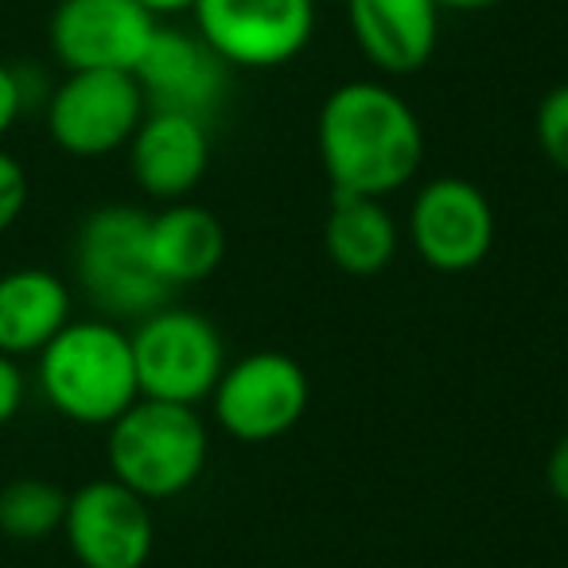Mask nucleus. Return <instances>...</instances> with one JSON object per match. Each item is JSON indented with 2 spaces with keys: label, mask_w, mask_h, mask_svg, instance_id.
I'll return each instance as SVG.
<instances>
[{
  "label": "nucleus",
  "mask_w": 568,
  "mask_h": 568,
  "mask_svg": "<svg viewBox=\"0 0 568 568\" xmlns=\"http://www.w3.org/2000/svg\"><path fill=\"white\" fill-rule=\"evenodd\" d=\"M316 149L339 195L386 199L417 180L425 164V129L394 87L351 79L320 105Z\"/></svg>",
  "instance_id": "obj_1"
},
{
  "label": "nucleus",
  "mask_w": 568,
  "mask_h": 568,
  "mask_svg": "<svg viewBox=\"0 0 568 568\" xmlns=\"http://www.w3.org/2000/svg\"><path fill=\"white\" fill-rule=\"evenodd\" d=\"M36 382L59 417L87 428H110L141 397L133 339L102 316L71 320L36 355Z\"/></svg>",
  "instance_id": "obj_2"
},
{
  "label": "nucleus",
  "mask_w": 568,
  "mask_h": 568,
  "mask_svg": "<svg viewBox=\"0 0 568 568\" xmlns=\"http://www.w3.org/2000/svg\"><path fill=\"white\" fill-rule=\"evenodd\" d=\"M71 265L87 304L113 324H136L172 301L149 257V214L129 203L94 206L79 222Z\"/></svg>",
  "instance_id": "obj_3"
},
{
  "label": "nucleus",
  "mask_w": 568,
  "mask_h": 568,
  "mask_svg": "<svg viewBox=\"0 0 568 568\" xmlns=\"http://www.w3.org/2000/svg\"><path fill=\"white\" fill-rule=\"evenodd\" d=\"M211 433L195 405L136 397L105 433V464L118 483L144 498L168 503L203 479Z\"/></svg>",
  "instance_id": "obj_4"
},
{
  "label": "nucleus",
  "mask_w": 568,
  "mask_h": 568,
  "mask_svg": "<svg viewBox=\"0 0 568 568\" xmlns=\"http://www.w3.org/2000/svg\"><path fill=\"white\" fill-rule=\"evenodd\" d=\"M129 339H133L141 397L195 405V409L199 402H211L226 371V343L211 320L191 308L164 304L152 316L136 320Z\"/></svg>",
  "instance_id": "obj_5"
},
{
  "label": "nucleus",
  "mask_w": 568,
  "mask_h": 568,
  "mask_svg": "<svg viewBox=\"0 0 568 568\" xmlns=\"http://www.w3.org/2000/svg\"><path fill=\"white\" fill-rule=\"evenodd\" d=\"M312 402L308 371L284 351H253L226 363L211 394L214 425L237 444H268L293 433Z\"/></svg>",
  "instance_id": "obj_6"
},
{
  "label": "nucleus",
  "mask_w": 568,
  "mask_h": 568,
  "mask_svg": "<svg viewBox=\"0 0 568 568\" xmlns=\"http://www.w3.org/2000/svg\"><path fill=\"white\" fill-rule=\"evenodd\" d=\"M191 17L234 71H276L316 36V0H195Z\"/></svg>",
  "instance_id": "obj_7"
},
{
  "label": "nucleus",
  "mask_w": 568,
  "mask_h": 568,
  "mask_svg": "<svg viewBox=\"0 0 568 568\" xmlns=\"http://www.w3.org/2000/svg\"><path fill=\"white\" fill-rule=\"evenodd\" d=\"M48 133L67 156L98 160L125 149L149 105L125 71H67L48 94Z\"/></svg>",
  "instance_id": "obj_8"
},
{
  "label": "nucleus",
  "mask_w": 568,
  "mask_h": 568,
  "mask_svg": "<svg viewBox=\"0 0 568 568\" xmlns=\"http://www.w3.org/2000/svg\"><path fill=\"white\" fill-rule=\"evenodd\" d=\"M409 242L436 273H471L495 245V206L479 183L436 175L413 195Z\"/></svg>",
  "instance_id": "obj_9"
},
{
  "label": "nucleus",
  "mask_w": 568,
  "mask_h": 568,
  "mask_svg": "<svg viewBox=\"0 0 568 568\" xmlns=\"http://www.w3.org/2000/svg\"><path fill=\"white\" fill-rule=\"evenodd\" d=\"M63 537L82 568H144L156 549V521L136 490L105 475L71 490Z\"/></svg>",
  "instance_id": "obj_10"
},
{
  "label": "nucleus",
  "mask_w": 568,
  "mask_h": 568,
  "mask_svg": "<svg viewBox=\"0 0 568 568\" xmlns=\"http://www.w3.org/2000/svg\"><path fill=\"white\" fill-rule=\"evenodd\" d=\"M160 20L136 0H59L51 12V55L67 71L133 74Z\"/></svg>",
  "instance_id": "obj_11"
},
{
  "label": "nucleus",
  "mask_w": 568,
  "mask_h": 568,
  "mask_svg": "<svg viewBox=\"0 0 568 568\" xmlns=\"http://www.w3.org/2000/svg\"><path fill=\"white\" fill-rule=\"evenodd\" d=\"M230 74H234V67L199 32L160 24L144 59L136 63L133 79L149 110L211 121L230 94Z\"/></svg>",
  "instance_id": "obj_12"
},
{
  "label": "nucleus",
  "mask_w": 568,
  "mask_h": 568,
  "mask_svg": "<svg viewBox=\"0 0 568 568\" xmlns=\"http://www.w3.org/2000/svg\"><path fill=\"white\" fill-rule=\"evenodd\" d=\"M129 149L133 183L156 203H180L203 183L211 168V133L206 121L187 113L149 110L136 125Z\"/></svg>",
  "instance_id": "obj_13"
},
{
  "label": "nucleus",
  "mask_w": 568,
  "mask_h": 568,
  "mask_svg": "<svg viewBox=\"0 0 568 568\" xmlns=\"http://www.w3.org/2000/svg\"><path fill=\"white\" fill-rule=\"evenodd\" d=\"M347 20L363 59L386 79L425 71L436 55V0H347Z\"/></svg>",
  "instance_id": "obj_14"
},
{
  "label": "nucleus",
  "mask_w": 568,
  "mask_h": 568,
  "mask_svg": "<svg viewBox=\"0 0 568 568\" xmlns=\"http://www.w3.org/2000/svg\"><path fill=\"white\" fill-rule=\"evenodd\" d=\"M71 320L74 293L59 273L24 265L0 276V355H40Z\"/></svg>",
  "instance_id": "obj_15"
},
{
  "label": "nucleus",
  "mask_w": 568,
  "mask_h": 568,
  "mask_svg": "<svg viewBox=\"0 0 568 568\" xmlns=\"http://www.w3.org/2000/svg\"><path fill=\"white\" fill-rule=\"evenodd\" d=\"M149 257L168 288L199 284L226 257V226L206 206L180 199L149 214Z\"/></svg>",
  "instance_id": "obj_16"
},
{
  "label": "nucleus",
  "mask_w": 568,
  "mask_h": 568,
  "mask_svg": "<svg viewBox=\"0 0 568 568\" xmlns=\"http://www.w3.org/2000/svg\"><path fill=\"white\" fill-rule=\"evenodd\" d=\"M402 230L386 211V199L371 195H332V211L324 219V250L332 265L347 276H374L394 265Z\"/></svg>",
  "instance_id": "obj_17"
},
{
  "label": "nucleus",
  "mask_w": 568,
  "mask_h": 568,
  "mask_svg": "<svg viewBox=\"0 0 568 568\" xmlns=\"http://www.w3.org/2000/svg\"><path fill=\"white\" fill-rule=\"evenodd\" d=\"M67 503L71 490H63L51 479H12L0 487V534L9 541H48V537L63 534Z\"/></svg>",
  "instance_id": "obj_18"
},
{
  "label": "nucleus",
  "mask_w": 568,
  "mask_h": 568,
  "mask_svg": "<svg viewBox=\"0 0 568 568\" xmlns=\"http://www.w3.org/2000/svg\"><path fill=\"white\" fill-rule=\"evenodd\" d=\"M534 133H537V149L545 152L557 172L568 175V82L552 87L549 94L541 98L534 118Z\"/></svg>",
  "instance_id": "obj_19"
},
{
  "label": "nucleus",
  "mask_w": 568,
  "mask_h": 568,
  "mask_svg": "<svg viewBox=\"0 0 568 568\" xmlns=\"http://www.w3.org/2000/svg\"><path fill=\"white\" fill-rule=\"evenodd\" d=\"M28 206V172L12 152L0 149V234H9Z\"/></svg>",
  "instance_id": "obj_20"
},
{
  "label": "nucleus",
  "mask_w": 568,
  "mask_h": 568,
  "mask_svg": "<svg viewBox=\"0 0 568 568\" xmlns=\"http://www.w3.org/2000/svg\"><path fill=\"white\" fill-rule=\"evenodd\" d=\"M24 397H28V378L20 371V358L0 355V428L20 417Z\"/></svg>",
  "instance_id": "obj_21"
},
{
  "label": "nucleus",
  "mask_w": 568,
  "mask_h": 568,
  "mask_svg": "<svg viewBox=\"0 0 568 568\" xmlns=\"http://www.w3.org/2000/svg\"><path fill=\"white\" fill-rule=\"evenodd\" d=\"M24 110L28 105H24V90H20L17 67L0 63V141L12 133V125H17Z\"/></svg>",
  "instance_id": "obj_22"
},
{
  "label": "nucleus",
  "mask_w": 568,
  "mask_h": 568,
  "mask_svg": "<svg viewBox=\"0 0 568 568\" xmlns=\"http://www.w3.org/2000/svg\"><path fill=\"white\" fill-rule=\"evenodd\" d=\"M545 479H549V490L560 498V503H568V433L557 440V448H552L549 456V471H545Z\"/></svg>",
  "instance_id": "obj_23"
},
{
  "label": "nucleus",
  "mask_w": 568,
  "mask_h": 568,
  "mask_svg": "<svg viewBox=\"0 0 568 568\" xmlns=\"http://www.w3.org/2000/svg\"><path fill=\"white\" fill-rule=\"evenodd\" d=\"M144 12H152L156 20H164V17H183V12H191L195 9V0H136Z\"/></svg>",
  "instance_id": "obj_24"
},
{
  "label": "nucleus",
  "mask_w": 568,
  "mask_h": 568,
  "mask_svg": "<svg viewBox=\"0 0 568 568\" xmlns=\"http://www.w3.org/2000/svg\"><path fill=\"white\" fill-rule=\"evenodd\" d=\"M495 4H503V0H436L440 12H487Z\"/></svg>",
  "instance_id": "obj_25"
}]
</instances>
